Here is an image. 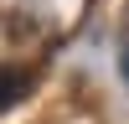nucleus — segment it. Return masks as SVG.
I'll return each instance as SVG.
<instances>
[{"instance_id": "nucleus-2", "label": "nucleus", "mask_w": 129, "mask_h": 124, "mask_svg": "<svg viewBox=\"0 0 129 124\" xmlns=\"http://www.w3.org/2000/svg\"><path fill=\"white\" fill-rule=\"evenodd\" d=\"M119 78L129 83V10H124V21H119Z\"/></svg>"}, {"instance_id": "nucleus-1", "label": "nucleus", "mask_w": 129, "mask_h": 124, "mask_svg": "<svg viewBox=\"0 0 129 124\" xmlns=\"http://www.w3.org/2000/svg\"><path fill=\"white\" fill-rule=\"evenodd\" d=\"M31 83H36V78H31V67L0 62V114H5V109H16V103L31 93Z\"/></svg>"}]
</instances>
